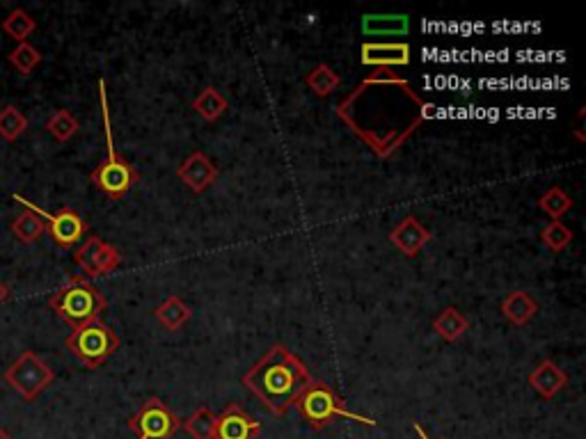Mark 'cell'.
Listing matches in <instances>:
<instances>
[{
	"instance_id": "1",
	"label": "cell",
	"mask_w": 586,
	"mask_h": 439,
	"mask_svg": "<svg viewBox=\"0 0 586 439\" xmlns=\"http://www.w3.org/2000/svg\"><path fill=\"white\" fill-rule=\"evenodd\" d=\"M314 380L305 361L282 343L268 348L266 355L243 373V385L266 405L275 416H284L296 405L307 385Z\"/></svg>"
},
{
	"instance_id": "2",
	"label": "cell",
	"mask_w": 586,
	"mask_h": 439,
	"mask_svg": "<svg viewBox=\"0 0 586 439\" xmlns=\"http://www.w3.org/2000/svg\"><path fill=\"white\" fill-rule=\"evenodd\" d=\"M106 305L108 302H106L104 293L83 277H71L64 287H60L49 297V306L55 311V316L74 327V330L80 325H88V323L99 321Z\"/></svg>"
},
{
	"instance_id": "3",
	"label": "cell",
	"mask_w": 586,
	"mask_h": 439,
	"mask_svg": "<svg viewBox=\"0 0 586 439\" xmlns=\"http://www.w3.org/2000/svg\"><path fill=\"white\" fill-rule=\"evenodd\" d=\"M99 99H101V114H104V131H106V160L99 163V168L89 174L92 183L99 187L101 193L108 197L119 199L138 183L140 174L134 165L122 159L115 149L113 131H110V110H108V96H106V83L99 80Z\"/></svg>"
},
{
	"instance_id": "4",
	"label": "cell",
	"mask_w": 586,
	"mask_h": 439,
	"mask_svg": "<svg viewBox=\"0 0 586 439\" xmlns=\"http://www.w3.org/2000/svg\"><path fill=\"white\" fill-rule=\"evenodd\" d=\"M296 407L312 430L328 428L335 419L358 421V424L369 425V428L378 425L374 419H369V416H362L358 415V412L346 410L344 400L335 394V389L321 380H312L310 385H307V389L302 391L301 398L296 400Z\"/></svg>"
},
{
	"instance_id": "5",
	"label": "cell",
	"mask_w": 586,
	"mask_h": 439,
	"mask_svg": "<svg viewBox=\"0 0 586 439\" xmlns=\"http://www.w3.org/2000/svg\"><path fill=\"white\" fill-rule=\"evenodd\" d=\"M67 348L85 369H99L119 348V336L106 323L94 321L80 325L67 336Z\"/></svg>"
},
{
	"instance_id": "6",
	"label": "cell",
	"mask_w": 586,
	"mask_h": 439,
	"mask_svg": "<svg viewBox=\"0 0 586 439\" xmlns=\"http://www.w3.org/2000/svg\"><path fill=\"white\" fill-rule=\"evenodd\" d=\"M3 380L19 391L25 400H35L44 389H49L55 380V373L37 352L25 351L12 361L10 369L3 373Z\"/></svg>"
},
{
	"instance_id": "7",
	"label": "cell",
	"mask_w": 586,
	"mask_h": 439,
	"mask_svg": "<svg viewBox=\"0 0 586 439\" xmlns=\"http://www.w3.org/2000/svg\"><path fill=\"white\" fill-rule=\"evenodd\" d=\"M128 428L134 430L135 439H172L181 428V419L158 396H149L128 419Z\"/></svg>"
},
{
	"instance_id": "8",
	"label": "cell",
	"mask_w": 586,
	"mask_h": 439,
	"mask_svg": "<svg viewBox=\"0 0 586 439\" xmlns=\"http://www.w3.org/2000/svg\"><path fill=\"white\" fill-rule=\"evenodd\" d=\"M14 202H19L25 211H33L35 215L42 217V223H44L46 232L51 233L53 242L58 247H74L76 242L83 241L85 232H88V223H85L83 217L74 211V208H60L58 213H46L44 208L35 206L33 202L23 197V195L16 193Z\"/></svg>"
},
{
	"instance_id": "9",
	"label": "cell",
	"mask_w": 586,
	"mask_h": 439,
	"mask_svg": "<svg viewBox=\"0 0 586 439\" xmlns=\"http://www.w3.org/2000/svg\"><path fill=\"white\" fill-rule=\"evenodd\" d=\"M74 261L85 275L104 277L117 270L119 263H122V254H119L117 247L101 241L99 236H89L74 252Z\"/></svg>"
},
{
	"instance_id": "10",
	"label": "cell",
	"mask_w": 586,
	"mask_h": 439,
	"mask_svg": "<svg viewBox=\"0 0 586 439\" xmlns=\"http://www.w3.org/2000/svg\"><path fill=\"white\" fill-rule=\"evenodd\" d=\"M177 177L191 193L202 195L216 183L218 168L204 151H192L177 168Z\"/></svg>"
},
{
	"instance_id": "11",
	"label": "cell",
	"mask_w": 586,
	"mask_h": 439,
	"mask_svg": "<svg viewBox=\"0 0 586 439\" xmlns=\"http://www.w3.org/2000/svg\"><path fill=\"white\" fill-rule=\"evenodd\" d=\"M262 424L252 419L238 403L227 405V410L216 419L213 439H259Z\"/></svg>"
},
{
	"instance_id": "12",
	"label": "cell",
	"mask_w": 586,
	"mask_h": 439,
	"mask_svg": "<svg viewBox=\"0 0 586 439\" xmlns=\"http://www.w3.org/2000/svg\"><path fill=\"white\" fill-rule=\"evenodd\" d=\"M360 59L365 67H378V69H392V67L410 65V44L405 41H365L360 49Z\"/></svg>"
},
{
	"instance_id": "13",
	"label": "cell",
	"mask_w": 586,
	"mask_h": 439,
	"mask_svg": "<svg viewBox=\"0 0 586 439\" xmlns=\"http://www.w3.org/2000/svg\"><path fill=\"white\" fill-rule=\"evenodd\" d=\"M389 242L399 250L405 257H417L422 250L431 242V232L419 223L414 215H405L392 232H389Z\"/></svg>"
},
{
	"instance_id": "14",
	"label": "cell",
	"mask_w": 586,
	"mask_h": 439,
	"mask_svg": "<svg viewBox=\"0 0 586 439\" xmlns=\"http://www.w3.org/2000/svg\"><path fill=\"white\" fill-rule=\"evenodd\" d=\"M529 387H532L541 398L550 400L566 389L568 375L563 373L562 366H557L552 360H543L538 361L536 369L529 373Z\"/></svg>"
},
{
	"instance_id": "15",
	"label": "cell",
	"mask_w": 586,
	"mask_h": 439,
	"mask_svg": "<svg viewBox=\"0 0 586 439\" xmlns=\"http://www.w3.org/2000/svg\"><path fill=\"white\" fill-rule=\"evenodd\" d=\"M499 309H502V316L507 318L511 325L523 327V325H527V323L538 314V302L532 293L513 291L504 297Z\"/></svg>"
},
{
	"instance_id": "16",
	"label": "cell",
	"mask_w": 586,
	"mask_h": 439,
	"mask_svg": "<svg viewBox=\"0 0 586 439\" xmlns=\"http://www.w3.org/2000/svg\"><path fill=\"white\" fill-rule=\"evenodd\" d=\"M153 316H156V321L161 323L165 330L179 332L192 318V311H191V306L181 300V297L170 296L156 306Z\"/></svg>"
},
{
	"instance_id": "17",
	"label": "cell",
	"mask_w": 586,
	"mask_h": 439,
	"mask_svg": "<svg viewBox=\"0 0 586 439\" xmlns=\"http://www.w3.org/2000/svg\"><path fill=\"white\" fill-rule=\"evenodd\" d=\"M410 19L405 14H365L362 16V32L365 35H405Z\"/></svg>"
},
{
	"instance_id": "18",
	"label": "cell",
	"mask_w": 586,
	"mask_h": 439,
	"mask_svg": "<svg viewBox=\"0 0 586 439\" xmlns=\"http://www.w3.org/2000/svg\"><path fill=\"white\" fill-rule=\"evenodd\" d=\"M433 330L440 339L453 343L470 330V321L463 311H459L456 306H447V309L440 311V316H435Z\"/></svg>"
},
{
	"instance_id": "19",
	"label": "cell",
	"mask_w": 586,
	"mask_h": 439,
	"mask_svg": "<svg viewBox=\"0 0 586 439\" xmlns=\"http://www.w3.org/2000/svg\"><path fill=\"white\" fill-rule=\"evenodd\" d=\"M229 108V101L225 99V94L218 92L216 87H204L198 94V99L192 101V110L204 119V122H216Z\"/></svg>"
},
{
	"instance_id": "20",
	"label": "cell",
	"mask_w": 586,
	"mask_h": 439,
	"mask_svg": "<svg viewBox=\"0 0 586 439\" xmlns=\"http://www.w3.org/2000/svg\"><path fill=\"white\" fill-rule=\"evenodd\" d=\"M305 85L316 94V96L323 99V96H330V94L340 87L341 78L330 65H323V62H321V65H316L314 69L305 76Z\"/></svg>"
},
{
	"instance_id": "21",
	"label": "cell",
	"mask_w": 586,
	"mask_h": 439,
	"mask_svg": "<svg viewBox=\"0 0 586 439\" xmlns=\"http://www.w3.org/2000/svg\"><path fill=\"white\" fill-rule=\"evenodd\" d=\"M216 419L211 407L202 405L198 410L192 412L186 421H183V430L191 434V439H213V433H216Z\"/></svg>"
},
{
	"instance_id": "22",
	"label": "cell",
	"mask_w": 586,
	"mask_h": 439,
	"mask_svg": "<svg viewBox=\"0 0 586 439\" xmlns=\"http://www.w3.org/2000/svg\"><path fill=\"white\" fill-rule=\"evenodd\" d=\"M3 32H5L7 37H12V40H16L19 44H23V41H28V37L35 32L37 23L35 19L28 14L25 10H21V7H16L14 12H10L7 14V19L3 21Z\"/></svg>"
},
{
	"instance_id": "23",
	"label": "cell",
	"mask_w": 586,
	"mask_h": 439,
	"mask_svg": "<svg viewBox=\"0 0 586 439\" xmlns=\"http://www.w3.org/2000/svg\"><path fill=\"white\" fill-rule=\"evenodd\" d=\"M80 123L70 110H55L49 119H46V131L53 135L58 142H67V140L74 138L79 133Z\"/></svg>"
},
{
	"instance_id": "24",
	"label": "cell",
	"mask_w": 586,
	"mask_h": 439,
	"mask_svg": "<svg viewBox=\"0 0 586 439\" xmlns=\"http://www.w3.org/2000/svg\"><path fill=\"white\" fill-rule=\"evenodd\" d=\"M25 129H28V117L16 105H5L0 110V138L14 142L25 133Z\"/></svg>"
},
{
	"instance_id": "25",
	"label": "cell",
	"mask_w": 586,
	"mask_h": 439,
	"mask_svg": "<svg viewBox=\"0 0 586 439\" xmlns=\"http://www.w3.org/2000/svg\"><path fill=\"white\" fill-rule=\"evenodd\" d=\"M46 232L42 217L35 215L33 211H23L14 223H12V233L19 238L21 242H35L40 241L42 233Z\"/></svg>"
},
{
	"instance_id": "26",
	"label": "cell",
	"mask_w": 586,
	"mask_h": 439,
	"mask_svg": "<svg viewBox=\"0 0 586 439\" xmlns=\"http://www.w3.org/2000/svg\"><path fill=\"white\" fill-rule=\"evenodd\" d=\"M538 208H541L545 215H550L552 220H559L563 213H568L572 208V199L563 193L562 187H550L547 193H543L538 197Z\"/></svg>"
},
{
	"instance_id": "27",
	"label": "cell",
	"mask_w": 586,
	"mask_h": 439,
	"mask_svg": "<svg viewBox=\"0 0 586 439\" xmlns=\"http://www.w3.org/2000/svg\"><path fill=\"white\" fill-rule=\"evenodd\" d=\"M7 59H10V65L14 67L21 76H30L37 67H40L42 53L33 44L23 41V44H19L14 50H12Z\"/></svg>"
},
{
	"instance_id": "28",
	"label": "cell",
	"mask_w": 586,
	"mask_h": 439,
	"mask_svg": "<svg viewBox=\"0 0 586 439\" xmlns=\"http://www.w3.org/2000/svg\"><path fill=\"white\" fill-rule=\"evenodd\" d=\"M541 241L552 252H562L572 242V232L562 223V220H552L541 232Z\"/></svg>"
},
{
	"instance_id": "29",
	"label": "cell",
	"mask_w": 586,
	"mask_h": 439,
	"mask_svg": "<svg viewBox=\"0 0 586 439\" xmlns=\"http://www.w3.org/2000/svg\"><path fill=\"white\" fill-rule=\"evenodd\" d=\"M7 300H10V288H7L5 284L0 281V305H5Z\"/></svg>"
},
{
	"instance_id": "30",
	"label": "cell",
	"mask_w": 586,
	"mask_h": 439,
	"mask_svg": "<svg viewBox=\"0 0 586 439\" xmlns=\"http://www.w3.org/2000/svg\"><path fill=\"white\" fill-rule=\"evenodd\" d=\"M414 433H417L422 439H431L429 434H426V430L422 428V425H419V424H414ZM438 439H444V437H438Z\"/></svg>"
},
{
	"instance_id": "31",
	"label": "cell",
	"mask_w": 586,
	"mask_h": 439,
	"mask_svg": "<svg viewBox=\"0 0 586 439\" xmlns=\"http://www.w3.org/2000/svg\"><path fill=\"white\" fill-rule=\"evenodd\" d=\"M0 439H12V434H10V433H5V430L0 428Z\"/></svg>"
}]
</instances>
